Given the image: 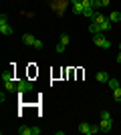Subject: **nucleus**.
Instances as JSON below:
<instances>
[{
	"instance_id": "obj_1",
	"label": "nucleus",
	"mask_w": 121,
	"mask_h": 135,
	"mask_svg": "<svg viewBox=\"0 0 121 135\" xmlns=\"http://www.w3.org/2000/svg\"><path fill=\"white\" fill-rule=\"evenodd\" d=\"M32 89H35V87H32V83H30V81H26V79L16 81V93H18V95L28 93V91H32Z\"/></svg>"
},
{
	"instance_id": "obj_2",
	"label": "nucleus",
	"mask_w": 121,
	"mask_h": 135,
	"mask_svg": "<svg viewBox=\"0 0 121 135\" xmlns=\"http://www.w3.org/2000/svg\"><path fill=\"white\" fill-rule=\"evenodd\" d=\"M0 32L6 34V36L14 32V30H12V26L8 24V16H6V14H2V16H0Z\"/></svg>"
},
{
	"instance_id": "obj_3",
	"label": "nucleus",
	"mask_w": 121,
	"mask_h": 135,
	"mask_svg": "<svg viewBox=\"0 0 121 135\" xmlns=\"http://www.w3.org/2000/svg\"><path fill=\"white\" fill-rule=\"evenodd\" d=\"M93 42H95L99 49H111V40H107L103 34H95V36H93Z\"/></svg>"
},
{
	"instance_id": "obj_4",
	"label": "nucleus",
	"mask_w": 121,
	"mask_h": 135,
	"mask_svg": "<svg viewBox=\"0 0 121 135\" xmlns=\"http://www.w3.org/2000/svg\"><path fill=\"white\" fill-rule=\"evenodd\" d=\"M18 133L20 135H40L42 129H40V127H26V125H24V127L18 129Z\"/></svg>"
},
{
	"instance_id": "obj_5",
	"label": "nucleus",
	"mask_w": 121,
	"mask_h": 135,
	"mask_svg": "<svg viewBox=\"0 0 121 135\" xmlns=\"http://www.w3.org/2000/svg\"><path fill=\"white\" fill-rule=\"evenodd\" d=\"M99 127H101V133H109V131L113 129V119H103V117H101Z\"/></svg>"
},
{
	"instance_id": "obj_6",
	"label": "nucleus",
	"mask_w": 121,
	"mask_h": 135,
	"mask_svg": "<svg viewBox=\"0 0 121 135\" xmlns=\"http://www.w3.org/2000/svg\"><path fill=\"white\" fill-rule=\"evenodd\" d=\"M79 133H83V135H93V125L81 123V125H79Z\"/></svg>"
},
{
	"instance_id": "obj_7",
	"label": "nucleus",
	"mask_w": 121,
	"mask_h": 135,
	"mask_svg": "<svg viewBox=\"0 0 121 135\" xmlns=\"http://www.w3.org/2000/svg\"><path fill=\"white\" fill-rule=\"evenodd\" d=\"M89 32L95 36V34H101V24H97V22H91L89 24Z\"/></svg>"
},
{
	"instance_id": "obj_8",
	"label": "nucleus",
	"mask_w": 121,
	"mask_h": 135,
	"mask_svg": "<svg viewBox=\"0 0 121 135\" xmlns=\"http://www.w3.org/2000/svg\"><path fill=\"white\" fill-rule=\"evenodd\" d=\"M35 36H32V34H22V42H24V45H26V46H32V45H35Z\"/></svg>"
},
{
	"instance_id": "obj_9",
	"label": "nucleus",
	"mask_w": 121,
	"mask_h": 135,
	"mask_svg": "<svg viewBox=\"0 0 121 135\" xmlns=\"http://www.w3.org/2000/svg\"><path fill=\"white\" fill-rule=\"evenodd\" d=\"M2 81H14V71H12V69H8V71H4V73H2Z\"/></svg>"
},
{
	"instance_id": "obj_10",
	"label": "nucleus",
	"mask_w": 121,
	"mask_h": 135,
	"mask_svg": "<svg viewBox=\"0 0 121 135\" xmlns=\"http://www.w3.org/2000/svg\"><path fill=\"white\" fill-rule=\"evenodd\" d=\"M111 0H93V8L97 10V8H103V6H109Z\"/></svg>"
},
{
	"instance_id": "obj_11",
	"label": "nucleus",
	"mask_w": 121,
	"mask_h": 135,
	"mask_svg": "<svg viewBox=\"0 0 121 135\" xmlns=\"http://www.w3.org/2000/svg\"><path fill=\"white\" fill-rule=\"evenodd\" d=\"M95 79H97V81H101V83H107V81H109V75L105 73V71H99V73L95 75Z\"/></svg>"
},
{
	"instance_id": "obj_12",
	"label": "nucleus",
	"mask_w": 121,
	"mask_h": 135,
	"mask_svg": "<svg viewBox=\"0 0 121 135\" xmlns=\"http://www.w3.org/2000/svg\"><path fill=\"white\" fill-rule=\"evenodd\" d=\"M111 26H113V22H111L109 18H107V20H103V22H101V32H109Z\"/></svg>"
},
{
	"instance_id": "obj_13",
	"label": "nucleus",
	"mask_w": 121,
	"mask_h": 135,
	"mask_svg": "<svg viewBox=\"0 0 121 135\" xmlns=\"http://www.w3.org/2000/svg\"><path fill=\"white\" fill-rule=\"evenodd\" d=\"M109 20H111V22H113V24H115V22H119V20H121V12H111V14H109Z\"/></svg>"
},
{
	"instance_id": "obj_14",
	"label": "nucleus",
	"mask_w": 121,
	"mask_h": 135,
	"mask_svg": "<svg viewBox=\"0 0 121 135\" xmlns=\"http://www.w3.org/2000/svg\"><path fill=\"white\" fill-rule=\"evenodd\" d=\"M4 87H6L8 91H14V93H16V81H6Z\"/></svg>"
},
{
	"instance_id": "obj_15",
	"label": "nucleus",
	"mask_w": 121,
	"mask_h": 135,
	"mask_svg": "<svg viewBox=\"0 0 121 135\" xmlns=\"http://www.w3.org/2000/svg\"><path fill=\"white\" fill-rule=\"evenodd\" d=\"M113 99H115L117 103H121V87H117V89H113Z\"/></svg>"
},
{
	"instance_id": "obj_16",
	"label": "nucleus",
	"mask_w": 121,
	"mask_h": 135,
	"mask_svg": "<svg viewBox=\"0 0 121 135\" xmlns=\"http://www.w3.org/2000/svg\"><path fill=\"white\" fill-rule=\"evenodd\" d=\"M81 2H83V0H81ZM83 10H85L83 4H73V12H75V14H83Z\"/></svg>"
},
{
	"instance_id": "obj_17",
	"label": "nucleus",
	"mask_w": 121,
	"mask_h": 135,
	"mask_svg": "<svg viewBox=\"0 0 121 135\" xmlns=\"http://www.w3.org/2000/svg\"><path fill=\"white\" fill-rule=\"evenodd\" d=\"M107 83H109V87H111V89H117V87H121V83H119V81H117V79H111V77H109V81H107Z\"/></svg>"
},
{
	"instance_id": "obj_18",
	"label": "nucleus",
	"mask_w": 121,
	"mask_h": 135,
	"mask_svg": "<svg viewBox=\"0 0 121 135\" xmlns=\"http://www.w3.org/2000/svg\"><path fill=\"white\" fill-rule=\"evenodd\" d=\"M32 49H36V51H38V49H42V40L36 38V40H35V45H32Z\"/></svg>"
},
{
	"instance_id": "obj_19",
	"label": "nucleus",
	"mask_w": 121,
	"mask_h": 135,
	"mask_svg": "<svg viewBox=\"0 0 121 135\" xmlns=\"http://www.w3.org/2000/svg\"><path fill=\"white\" fill-rule=\"evenodd\" d=\"M65 49H67V45H63V42L57 45V52H65Z\"/></svg>"
},
{
	"instance_id": "obj_20",
	"label": "nucleus",
	"mask_w": 121,
	"mask_h": 135,
	"mask_svg": "<svg viewBox=\"0 0 121 135\" xmlns=\"http://www.w3.org/2000/svg\"><path fill=\"white\" fill-rule=\"evenodd\" d=\"M69 34H63V36H61V42H63V45H69Z\"/></svg>"
},
{
	"instance_id": "obj_21",
	"label": "nucleus",
	"mask_w": 121,
	"mask_h": 135,
	"mask_svg": "<svg viewBox=\"0 0 121 135\" xmlns=\"http://www.w3.org/2000/svg\"><path fill=\"white\" fill-rule=\"evenodd\" d=\"M101 117H103V119H111V113L109 111H103V113H101Z\"/></svg>"
},
{
	"instance_id": "obj_22",
	"label": "nucleus",
	"mask_w": 121,
	"mask_h": 135,
	"mask_svg": "<svg viewBox=\"0 0 121 135\" xmlns=\"http://www.w3.org/2000/svg\"><path fill=\"white\" fill-rule=\"evenodd\" d=\"M71 4H81V0H71Z\"/></svg>"
},
{
	"instance_id": "obj_23",
	"label": "nucleus",
	"mask_w": 121,
	"mask_h": 135,
	"mask_svg": "<svg viewBox=\"0 0 121 135\" xmlns=\"http://www.w3.org/2000/svg\"><path fill=\"white\" fill-rule=\"evenodd\" d=\"M117 61H119V62H121V51H119V55H117Z\"/></svg>"
},
{
	"instance_id": "obj_24",
	"label": "nucleus",
	"mask_w": 121,
	"mask_h": 135,
	"mask_svg": "<svg viewBox=\"0 0 121 135\" xmlns=\"http://www.w3.org/2000/svg\"><path fill=\"white\" fill-rule=\"evenodd\" d=\"M119 51H121V42H119Z\"/></svg>"
}]
</instances>
